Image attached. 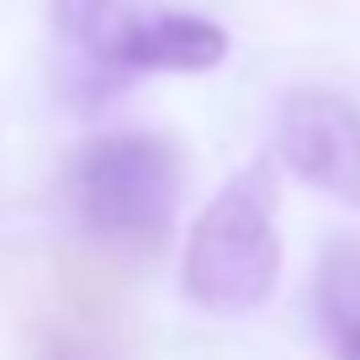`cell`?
<instances>
[{"label": "cell", "mask_w": 360, "mask_h": 360, "mask_svg": "<svg viewBox=\"0 0 360 360\" xmlns=\"http://www.w3.org/2000/svg\"><path fill=\"white\" fill-rule=\"evenodd\" d=\"M64 202L96 249L148 259L180 202V154L154 133H101L64 159Z\"/></svg>", "instance_id": "cell-1"}, {"label": "cell", "mask_w": 360, "mask_h": 360, "mask_svg": "<svg viewBox=\"0 0 360 360\" xmlns=\"http://www.w3.org/2000/svg\"><path fill=\"white\" fill-rule=\"evenodd\" d=\"M281 281V233H276V169H238L202 207L186 238L180 286L196 307L217 318H238L270 302Z\"/></svg>", "instance_id": "cell-2"}, {"label": "cell", "mask_w": 360, "mask_h": 360, "mask_svg": "<svg viewBox=\"0 0 360 360\" xmlns=\"http://www.w3.org/2000/svg\"><path fill=\"white\" fill-rule=\"evenodd\" d=\"M281 159L297 180L360 207V112L339 90H292L281 106Z\"/></svg>", "instance_id": "cell-3"}, {"label": "cell", "mask_w": 360, "mask_h": 360, "mask_svg": "<svg viewBox=\"0 0 360 360\" xmlns=\"http://www.w3.org/2000/svg\"><path fill=\"white\" fill-rule=\"evenodd\" d=\"M101 58L112 69H133V75H148V69H165V75H196V69L223 64L228 53V32L207 16L191 11H165V16H138V22H122L117 32H106Z\"/></svg>", "instance_id": "cell-4"}, {"label": "cell", "mask_w": 360, "mask_h": 360, "mask_svg": "<svg viewBox=\"0 0 360 360\" xmlns=\"http://www.w3.org/2000/svg\"><path fill=\"white\" fill-rule=\"evenodd\" d=\"M313 302L334 360H360V244L355 238L328 244V255L318 259Z\"/></svg>", "instance_id": "cell-5"}, {"label": "cell", "mask_w": 360, "mask_h": 360, "mask_svg": "<svg viewBox=\"0 0 360 360\" xmlns=\"http://www.w3.org/2000/svg\"><path fill=\"white\" fill-rule=\"evenodd\" d=\"M112 11V0H53V27L64 37H85V43H101V22Z\"/></svg>", "instance_id": "cell-6"}]
</instances>
